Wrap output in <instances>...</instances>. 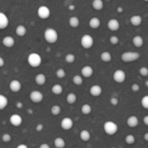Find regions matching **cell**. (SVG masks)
Returning a JSON list of instances; mask_svg holds the SVG:
<instances>
[{
	"label": "cell",
	"instance_id": "6da1fadb",
	"mask_svg": "<svg viewBox=\"0 0 148 148\" xmlns=\"http://www.w3.org/2000/svg\"><path fill=\"white\" fill-rule=\"evenodd\" d=\"M58 38V33L55 29L49 27L45 30L44 38L49 43H55L57 41Z\"/></svg>",
	"mask_w": 148,
	"mask_h": 148
},
{
	"label": "cell",
	"instance_id": "7a4b0ae2",
	"mask_svg": "<svg viewBox=\"0 0 148 148\" xmlns=\"http://www.w3.org/2000/svg\"><path fill=\"white\" fill-rule=\"evenodd\" d=\"M27 62H28L29 65L33 68L38 67L42 62L41 56L36 53H32L29 54L28 57H27Z\"/></svg>",
	"mask_w": 148,
	"mask_h": 148
},
{
	"label": "cell",
	"instance_id": "3957f363",
	"mask_svg": "<svg viewBox=\"0 0 148 148\" xmlns=\"http://www.w3.org/2000/svg\"><path fill=\"white\" fill-rule=\"evenodd\" d=\"M103 129L105 132L108 135L112 136L114 135L118 132V125L116 123H114V121H108L104 124Z\"/></svg>",
	"mask_w": 148,
	"mask_h": 148
},
{
	"label": "cell",
	"instance_id": "277c9868",
	"mask_svg": "<svg viewBox=\"0 0 148 148\" xmlns=\"http://www.w3.org/2000/svg\"><path fill=\"white\" fill-rule=\"evenodd\" d=\"M140 58V53L137 52H124L122 55H121V59L124 62L126 63H129V62H134V61L137 60Z\"/></svg>",
	"mask_w": 148,
	"mask_h": 148
},
{
	"label": "cell",
	"instance_id": "5b68a950",
	"mask_svg": "<svg viewBox=\"0 0 148 148\" xmlns=\"http://www.w3.org/2000/svg\"><path fill=\"white\" fill-rule=\"evenodd\" d=\"M81 45H82V47L85 49H89L93 46L94 43V40L93 38L90 36V35L85 34L84 36H82V37L81 38L80 40Z\"/></svg>",
	"mask_w": 148,
	"mask_h": 148
},
{
	"label": "cell",
	"instance_id": "8992f818",
	"mask_svg": "<svg viewBox=\"0 0 148 148\" xmlns=\"http://www.w3.org/2000/svg\"><path fill=\"white\" fill-rule=\"evenodd\" d=\"M30 98L32 102L35 103H39L43 99V95L38 90L32 91L30 94Z\"/></svg>",
	"mask_w": 148,
	"mask_h": 148
},
{
	"label": "cell",
	"instance_id": "52a82bcc",
	"mask_svg": "<svg viewBox=\"0 0 148 148\" xmlns=\"http://www.w3.org/2000/svg\"><path fill=\"white\" fill-rule=\"evenodd\" d=\"M50 10L46 6H40L38 10V15L40 19H47L50 16Z\"/></svg>",
	"mask_w": 148,
	"mask_h": 148
},
{
	"label": "cell",
	"instance_id": "ba28073f",
	"mask_svg": "<svg viewBox=\"0 0 148 148\" xmlns=\"http://www.w3.org/2000/svg\"><path fill=\"white\" fill-rule=\"evenodd\" d=\"M114 79L118 83H122L126 79V74L121 69H118L114 73Z\"/></svg>",
	"mask_w": 148,
	"mask_h": 148
},
{
	"label": "cell",
	"instance_id": "9c48e42d",
	"mask_svg": "<svg viewBox=\"0 0 148 148\" xmlns=\"http://www.w3.org/2000/svg\"><path fill=\"white\" fill-rule=\"evenodd\" d=\"M10 122L14 127H19L23 123V119H22L21 116H20L19 114H12L11 116L10 117Z\"/></svg>",
	"mask_w": 148,
	"mask_h": 148
},
{
	"label": "cell",
	"instance_id": "30bf717a",
	"mask_svg": "<svg viewBox=\"0 0 148 148\" xmlns=\"http://www.w3.org/2000/svg\"><path fill=\"white\" fill-rule=\"evenodd\" d=\"M61 127L64 130H69L73 127V121L71 118L66 117L63 119L61 122Z\"/></svg>",
	"mask_w": 148,
	"mask_h": 148
},
{
	"label": "cell",
	"instance_id": "8fae6325",
	"mask_svg": "<svg viewBox=\"0 0 148 148\" xmlns=\"http://www.w3.org/2000/svg\"><path fill=\"white\" fill-rule=\"evenodd\" d=\"M22 88V85L20 82L17 79H13L10 83V89L13 92H18L20 91Z\"/></svg>",
	"mask_w": 148,
	"mask_h": 148
},
{
	"label": "cell",
	"instance_id": "7c38bea8",
	"mask_svg": "<svg viewBox=\"0 0 148 148\" xmlns=\"http://www.w3.org/2000/svg\"><path fill=\"white\" fill-rule=\"evenodd\" d=\"M108 27L111 31H116L120 27L119 22L116 19H111L108 22Z\"/></svg>",
	"mask_w": 148,
	"mask_h": 148
},
{
	"label": "cell",
	"instance_id": "4fadbf2b",
	"mask_svg": "<svg viewBox=\"0 0 148 148\" xmlns=\"http://www.w3.org/2000/svg\"><path fill=\"white\" fill-rule=\"evenodd\" d=\"M9 25V19L4 13L0 12V30L5 29Z\"/></svg>",
	"mask_w": 148,
	"mask_h": 148
},
{
	"label": "cell",
	"instance_id": "5bb4252c",
	"mask_svg": "<svg viewBox=\"0 0 148 148\" xmlns=\"http://www.w3.org/2000/svg\"><path fill=\"white\" fill-rule=\"evenodd\" d=\"M81 73H82V77L85 78H89L93 75V69L90 66H85L82 67Z\"/></svg>",
	"mask_w": 148,
	"mask_h": 148
},
{
	"label": "cell",
	"instance_id": "9a60e30c",
	"mask_svg": "<svg viewBox=\"0 0 148 148\" xmlns=\"http://www.w3.org/2000/svg\"><path fill=\"white\" fill-rule=\"evenodd\" d=\"M90 92L91 95H92V96L98 97L102 93V88L98 85H92L90 89Z\"/></svg>",
	"mask_w": 148,
	"mask_h": 148
},
{
	"label": "cell",
	"instance_id": "2e32d148",
	"mask_svg": "<svg viewBox=\"0 0 148 148\" xmlns=\"http://www.w3.org/2000/svg\"><path fill=\"white\" fill-rule=\"evenodd\" d=\"M14 43H15V40L14 38L12 36H6L2 40V44L7 48L12 47Z\"/></svg>",
	"mask_w": 148,
	"mask_h": 148
},
{
	"label": "cell",
	"instance_id": "e0dca14e",
	"mask_svg": "<svg viewBox=\"0 0 148 148\" xmlns=\"http://www.w3.org/2000/svg\"><path fill=\"white\" fill-rule=\"evenodd\" d=\"M127 123L129 127L131 128H134L139 124V119L135 116H131L128 118Z\"/></svg>",
	"mask_w": 148,
	"mask_h": 148
},
{
	"label": "cell",
	"instance_id": "ac0fdd59",
	"mask_svg": "<svg viewBox=\"0 0 148 148\" xmlns=\"http://www.w3.org/2000/svg\"><path fill=\"white\" fill-rule=\"evenodd\" d=\"M89 25L92 29L98 28L101 26V20L98 17H92L89 21Z\"/></svg>",
	"mask_w": 148,
	"mask_h": 148
},
{
	"label": "cell",
	"instance_id": "d6986e66",
	"mask_svg": "<svg viewBox=\"0 0 148 148\" xmlns=\"http://www.w3.org/2000/svg\"><path fill=\"white\" fill-rule=\"evenodd\" d=\"M35 81H36L37 85H43L46 82V77L45 76V75H43V74H38V75H37L36 76Z\"/></svg>",
	"mask_w": 148,
	"mask_h": 148
},
{
	"label": "cell",
	"instance_id": "ffe728a7",
	"mask_svg": "<svg viewBox=\"0 0 148 148\" xmlns=\"http://www.w3.org/2000/svg\"><path fill=\"white\" fill-rule=\"evenodd\" d=\"M142 21H143V19L142 17L140 15H134L130 18V22H131L132 25H133L134 26H140L141 25Z\"/></svg>",
	"mask_w": 148,
	"mask_h": 148
},
{
	"label": "cell",
	"instance_id": "44dd1931",
	"mask_svg": "<svg viewBox=\"0 0 148 148\" xmlns=\"http://www.w3.org/2000/svg\"><path fill=\"white\" fill-rule=\"evenodd\" d=\"M53 144L56 148H64L66 145V143H65L64 140L62 137H57L54 140Z\"/></svg>",
	"mask_w": 148,
	"mask_h": 148
},
{
	"label": "cell",
	"instance_id": "7402d4cb",
	"mask_svg": "<svg viewBox=\"0 0 148 148\" xmlns=\"http://www.w3.org/2000/svg\"><path fill=\"white\" fill-rule=\"evenodd\" d=\"M15 32L17 36H20V37H23V36H24L27 33V29H26V27L24 25H18L16 27Z\"/></svg>",
	"mask_w": 148,
	"mask_h": 148
},
{
	"label": "cell",
	"instance_id": "603a6c76",
	"mask_svg": "<svg viewBox=\"0 0 148 148\" xmlns=\"http://www.w3.org/2000/svg\"><path fill=\"white\" fill-rule=\"evenodd\" d=\"M133 44L134 45V46L137 48H140L141 46H143V43H144V40H143V38L140 36H134V38L132 40Z\"/></svg>",
	"mask_w": 148,
	"mask_h": 148
},
{
	"label": "cell",
	"instance_id": "cb8c5ba5",
	"mask_svg": "<svg viewBox=\"0 0 148 148\" xmlns=\"http://www.w3.org/2000/svg\"><path fill=\"white\" fill-rule=\"evenodd\" d=\"M92 5L94 10L100 11L103 8V1L101 0H94L92 3Z\"/></svg>",
	"mask_w": 148,
	"mask_h": 148
},
{
	"label": "cell",
	"instance_id": "d4e9b609",
	"mask_svg": "<svg viewBox=\"0 0 148 148\" xmlns=\"http://www.w3.org/2000/svg\"><path fill=\"white\" fill-rule=\"evenodd\" d=\"M79 137L82 140V141L88 142L90 139V132L88 130H84L82 131H81L80 134H79Z\"/></svg>",
	"mask_w": 148,
	"mask_h": 148
},
{
	"label": "cell",
	"instance_id": "484cf974",
	"mask_svg": "<svg viewBox=\"0 0 148 148\" xmlns=\"http://www.w3.org/2000/svg\"><path fill=\"white\" fill-rule=\"evenodd\" d=\"M51 91L54 95H59L60 94H62V92H63V88L59 84H56V85H54L52 87Z\"/></svg>",
	"mask_w": 148,
	"mask_h": 148
},
{
	"label": "cell",
	"instance_id": "4316f807",
	"mask_svg": "<svg viewBox=\"0 0 148 148\" xmlns=\"http://www.w3.org/2000/svg\"><path fill=\"white\" fill-rule=\"evenodd\" d=\"M69 25L71 26L73 28H75V27H77L79 25V20L78 19V17H75V16H73V17H71L69 18Z\"/></svg>",
	"mask_w": 148,
	"mask_h": 148
},
{
	"label": "cell",
	"instance_id": "83f0119b",
	"mask_svg": "<svg viewBox=\"0 0 148 148\" xmlns=\"http://www.w3.org/2000/svg\"><path fill=\"white\" fill-rule=\"evenodd\" d=\"M101 59L104 62H110L112 59V56L108 51H104L101 53Z\"/></svg>",
	"mask_w": 148,
	"mask_h": 148
},
{
	"label": "cell",
	"instance_id": "f1b7e54d",
	"mask_svg": "<svg viewBox=\"0 0 148 148\" xmlns=\"http://www.w3.org/2000/svg\"><path fill=\"white\" fill-rule=\"evenodd\" d=\"M8 104V99L7 97L0 94V110H3L7 107Z\"/></svg>",
	"mask_w": 148,
	"mask_h": 148
},
{
	"label": "cell",
	"instance_id": "f546056e",
	"mask_svg": "<svg viewBox=\"0 0 148 148\" xmlns=\"http://www.w3.org/2000/svg\"><path fill=\"white\" fill-rule=\"evenodd\" d=\"M81 111L84 115H89L92 111V108L89 104H84L81 108Z\"/></svg>",
	"mask_w": 148,
	"mask_h": 148
},
{
	"label": "cell",
	"instance_id": "4dcf8cb0",
	"mask_svg": "<svg viewBox=\"0 0 148 148\" xmlns=\"http://www.w3.org/2000/svg\"><path fill=\"white\" fill-rule=\"evenodd\" d=\"M66 101L69 104H74L77 101V95L73 92H70L66 96Z\"/></svg>",
	"mask_w": 148,
	"mask_h": 148
},
{
	"label": "cell",
	"instance_id": "1f68e13d",
	"mask_svg": "<svg viewBox=\"0 0 148 148\" xmlns=\"http://www.w3.org/2000/svg\"><path fill=\"white\" fill-rule=\"evenodd\" d=\"M74 84L76 85H81L83 83V78L80 75H75L72 79Z\"/></svg>",
	"mask_w": 148,
	"mask_h": 148
},
{
	"label": "cell",
	"instance_id": "d6a6232c",
	"mask_svg": "<svg viewBox=\"0 0 148 148\" xmlns=\"http://www.w3.org/2000/svg\"><path fill=\"white\" fill-rule=\"evenodd\" d=\"M61 111H62L61 107L58 105L53 106H52L51 109V114H53V116L59 115L61 113Z\"/></svg>",
	"mask_w": 148,
	"mask_h": 148
},
{
	"label": "cell",
	"instance_id": "836d02e7",
	"mask_svg": "<svg viewBox=\"0 0 148 148\" xmlns=\"http://www.w3.org/2000/svg\"><path fill=\"white\" fill-rule=\"evenodd\" d=\"M125 142L128 145H133L135 143V137L132 134H129V135H127L126 137Z\"/></svg>",
	"mask_w": 148,
	"mask_h": 148
},
{
	"label": "cell",
	"instance_id": "e575fe53",
	"mask_svg": "<svg viewBox=\"0 0 148 148\" xmlns=\"http://www.w3.org/2000/svg\"><path fill=\"white\" fill-rule=\"evenodd\" d=\"M65 61L67 63H73L75 61V56L74 54H72V53H69V54H67L65 56Z\"/></svg>",
	"mask_w": 148,
	"mask_h": 148
},
{
	"label": "cell",
	"instance_id": "d590c367",
	"mask_svg": "<svg viewBox=\"0 0 148 148\" xmlns=\"http://www.w3.org/2000/svg\"><path fill=\"white\" fill-rule=\"evenodd\" d=\"M141 103H142V106H143V107L145 108V109H148V96L147 95H145V96H144L143 98H142Z\"/></svg>",
	"mask_w": 148,
	"mask_h": 148
},
{
	"label": "cell",
	"instance_id": "8d00e7d4",
	"mask_svg": "<svg viewBox=\"0 0 148 148\" xmlns=\"http://www.w3.org/2000/svg\"><path fill=\"white\" fill-rule=\"evenodd\" d=\"M56 76H57V77L62 79V78H64L65 77V75H66V72H65V71L63 69H59L57 71H56Z\"/></svg>",
	"mask_w": 148,
	"mask_h": 148
},
{
	"label": "cell",
	"instance_id": "74e56055",
	"mask_svg": "<svg viewBox=\"0 0 148 148\" xmlns=\"http://www.w3.org/2000/svg\"><path fill=\"white\" fill-rule=\"evenodd\" d=\"M140 75H142V76L147 77L148 75V69L147 67H145V66L140 68Z\"/></svg>",
	"mask_w": 148,
	"mask_h": 148
},
{
	"label": "cell",
	"instance_id": "f35d334b",
	"mask_svg": "<svg viewBox=\"0 0 148 148\" xmlns=\"http://www.w3.org/2000/svg\"><path fill=\"white\" fill-rule=\"evenodd\" d=\"M119 38L116 36H111V38H110V42H111V44L113 45H116L117 43H119Z\"/></svg>",
	"mask_w": 148,
	"mask_h": 148
},
{
	"label": "cell",
	"instance_id": "ab89813d",
	"mask_svg": "<svg viewBox=\"0 0 148 148\" xmlns=\"http://www.w3.org/2000/svg\"><path fill=\"white\" fill-rule=\"evenodd\" d=\"M12 137L10 136V134H4V135L2 136V140L4 143H9V142L11 141Z\"/></svg>",
	"mask_w": 148,
	"mask_h": 148
},
{
	"label": "cell",
	"instance_id": "60d3db41",
	"mask_svg": "<svg viewBox=\"0 0 148 148\" xmlns=\"http://www.w3.org/2000/svg\"><path fill=\"white\" fill-rule=\"evenodd\" d=\"M131 88L132 90V91H134V92H138L140 90V85L137 83H134L132 85Z\"/></svg>",
	"mask_w": 148,
	"mask_h": 148
},
{
	"label": "cell",
	"instance_id": "b9f144b4",
	"mask_svg": "<svg viewBox=\"0 0 148 148\" xmlns=\"http://www.w3.org/2000/svg\"><path fill=\"white\" fill-rule=\"evenodd\" d=\"M111 103L113 106H116L119 103V100L116 98H112L111 99Z\"/></svg>",
	"mask_w": 148,
	"mask_h": 148
},
{
	"label": "cell",
	"instance_id": "7bdbcfd3",
	"mask_svg": "<svg viewBox=\"0 0 148 148\" xmlns=\"http://www.w3.org/2000/svg\"><path fill=\"white\" fill-rule=\"evenodd\" d=\"M43 129V125L41 124H39L38 125H37V127H36V131L38 132H40L42 131Z\"/></svg>",
	"mask_w": 148,
	"mask_h": 148
},
{
	"label": "cell",
	"instance_id": "ee69618b",
	"mask_svg": "<svg viewBox=\"0 0 148 148\" xmlns=\"http://www.w3.org/2000/svg\"><path fill=\"white\" fill-rule=\"evenodd\" d=\"M39 148H51V147L48 144H46V143H43V144L40 145Z\"/></svg>",
	"mask_w": 148,
	"mask_h": 148
},
{
	"label": "cell",
	"instance_id": "f6af8a7d",
	"mask_svg": "<svg viewBox=\"0 0 148 148\" xmlns=\"http://www.w3.org/2000/svg\"><path fill=\"white\" fill-rule=\"evenodd\" d=\"M15 106H16V107H17V108H21L22 107H23V103H21V102H20V101H19V102L16 103Z\"/></svg>",
	"mask_w": 148,
	"mask_h": 148
},
{
	"label": "cell",
	"instance_id": "bcb514c9",
	"mask_svg": "<svg viewBox=\"0 0 148 148\" xmlns=\"http://www.w3.org/2000/svg\"><path fill=\"white\" fill-rule=\"evenodd\" d=\"M4 65V60L2 57L0 56V67H2Z\"/></svg>",
	"mask_w": 148,
	"mask_h": 148
},
{
	"label": "cell",
	"instance_id": "7dc6e473",
	"mask_svg": "<svg viewBox=\"0 0 148 148\" xmlns=\"http://www.w3.org/2000/svg\"><path fill=\"white\" fill-rule=\"evenodd\" d=\"M16 148H28V147L25 144H20L19 145H17Z\"/></svg>",
	"mask_w": 148,
	"mask_h": 148
},
{
	"label": "cell",
	"instance_id": "c3c4849f",
	"mask_svg": "<svg viewBox=\"0 0 148 148\" xmlns=\"http://www.w3.org/2000/svg\"><path fill=\"white\" fill-rule=\"evenodd\" d=\"M143 121H144L145 124L146 126H148V116H145L144 117V119H143Z\"/></svg>",
	"mask_w": 148,
	"mask_h": 148
},
{
	"label": "cell",
	"instance_id": "681fc988",
	"mask_svg": "<svg viewBox=\"0 0 148 148\" xmlns=\"http://www.w3.org/2000/svg\"><path fill=\"white\" fill-rule=\"evenodd\" d=\"M122 11H123V9L121 7H119L118 8H117V12H118L121 13Z\"/></svg>",
	"mask_w": 148,
	"mask_h": 148
},
{
	"label": "cell",
	"instance_id": "f907efd6",
	"mask_svg": "<svg viewBox=\"0 0 148 148\" xmlns=\"http://www.w3.org/2000/svg\"><path fill=\"white\" fill-rule=\"evenodd\" d=\"M144 138H145V141H148V133H146L145 134V137H144Z\"/></svg>",
	"mask_w": 148,
	"mask_h": 148
},
{
	"label": "cell",
	"instance_id": "816d5d0a",
	"mask_svg": "<svg viewBox=\"0 0 148 148\" xmlns=\"http://www.w3.org/2000/svg\"><path fill=\"white\" fill-rule=\"evenodd\" d=\"M69 10H75V6H74V5H69Z\"/></svg>",
	"mask_w": 148,
	"mask_h": 148
},
{
	"label": "cell",
	"instance_id": "f5cc1de1",
	"mask_svg": "<svg viewBox=\"0 0 148 148\" xmlns=\"http://www.w3.org/2000/svg\"><path fill=\"white\" fill-rule=\"evenodd\" d=\"M111 148H116V147H111Z\"/></svg>",
	"mask_w": 148,
	"mask_h": 148
}]
</instances>
